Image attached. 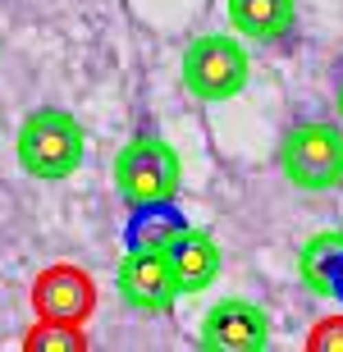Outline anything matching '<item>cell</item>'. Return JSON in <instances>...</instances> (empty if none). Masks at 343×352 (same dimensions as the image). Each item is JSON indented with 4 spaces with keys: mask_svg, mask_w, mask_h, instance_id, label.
Returning a JSON list of instances; mask_svg holds the SVG:
<instances>
[{
    "mask_svg": "<svg viewBox=\"0 0 343 352\" xmlns=\"http://www.w3.org/2000/svg\"><path fill=\"white\" fill-rule=\"evenodd\" d=\"M279 174L298 192H334L343 183V124L325 110H293L275 146Z\"/></svg>",
    "mask_w": 343,
    "mask_h": 352,
    "instance_id": "cell-1",
    "label": "cell"
},
{
    "mask_svg": "<svg viewBox=\"0 0 343 352\" xmlns=\"http://www.w3.org/2000/svg\"><path fill=\"white\" fill-rule=\"evenodd\" d=\"M115 288L133 311H151V316L174 311V302L184 298L165 252H124V261L115 270Z\"/></svg>",
    "mask_w": 343,
    "mask_h": 352,
    "instance_id": "cell-6",
    "label": "cell"
},
{
    "mask_svg": "<svg viewBox=\"0 0 343 352\" xmlns=\"http://www.w3.org/2000/svg\"><path fill=\"white\" fill-rule=\"evenodd\" d=\"M197 343L211 352H265L270 348V316L247 298H225L206 307L197 325Z\"/></svg>",
    "mask_w": 343,
    "mask_h": 352,
    "instance_id": "cell-5",
    "label": "cell"
},
{
    "mask_svg": "<svg viewBox=\"0 0 343 352\" xmlns=\"http://www.w3.org/2000/svg\"><path fill=\"white\" fill-rule=\"evenodd\" d=\"M32 302H37V311L46 320H69V325H78L82 316L92 311V284H87V274L74 270V265H55L37 279L32 288Z\"/></svg>",
    "mask_w": 343,
    "mask_h": 352,
    "instance_id": "cell-9",
    "label": "cell"
},
{
    "mask_svg": "<svg viewBox=\"0 0 343 352\" xmlns=\"http://www.w3.org/2000/svg\"><path fill=\"white\" fill-rule=\"evenodd\" d=\"M330 101H334V115H339V124H343V55L330 65Z\"/></svg>",
    "mask_w": 343,
    "mask_h": 352,
    "instance_id": "cell-14",
    "label": "cell"
},
{
    "mask_svg": "<svg viewBox=\"0 0 343 352\" xmlns=\"http://www.w3.org/2000/svg\"><path fill=\"white\" fill-rule=\"evenodd\" d=\"M179 183H184L179 151H174V142L160 133L156 119L146 115L115 156V192L124 197V206H137V201L179 197Z\"/></svg>",
    "mask_w": 343,
    "mask_h": 352,
    "instance_id": "cell-3",
    "label": "cell"
},
{
    "mask_svg": "<svg viewBox=\"0 0 343 352\" xmlns=\"http://www.w3.org/2000/svg\"><path fill=\"white\" fill-rule=\"evenodd\" d=\"M184 229L188 215L179 206V197L137 201V206H129V220H124V252H165Z\"/></svg>",
    "mask_w": 343,
    "mask_h": 352,
    "instance_id": "cell-8",
    "label": "cell"
},
{
    "mask_svg": "<svg viewBox=\"0 0 343 352\" xmlns=\"http://www.w3.org/2000/svg\"><path fill=\"white\" fill-rule=\"evenodd\" d=\"M14 156H19L27 179L60 183V179L82 170V160H87V133H82L74 110L37 105V110L23 115V124L14 133Z\"/></svg>",
    "mask_w": 343,
    "mask_h": 352,
    "instance_id": "cell-2",
    "label": "cell"
},
{
    "mask_svg": "<svg viewBox=\"0 0 343 352\" xmlns=\"http://www.w3.org/2000/svg\"><path fill=\"white\" fill-rule=\"evenodd\" d=\"M307 348H311V352H343V316H334V320H320V325L311 329Z\"/></svg>",
    "mask_w": 343,
    "mask_h": 352,
    "instance_id": "cell-13",
    "label": "cell"
},
{
    "mask_svg": "<svg viewBox=\"0 0 343 352\" xmlns=\"http://www.w3.org/2000/svg\"><path fill=\"white\" fill-rule=\"evenodd\" d=\"M339 252H343V229H325V234H316L311 243H302V252H298V270H302L307 288L325 293V279H330Z\"/></svg>",
    "mask_w": 343,
    "mask_h": 352,
    "instance_id": "cell-11",
    "label": "cell"
},
{
    "mask_svg": "<svg viewBox=\"0 0 343 352\" xmlns=\"http://www.w3.org/2000/svg\"><path fill=\"white\" fill-rule=\"evenodd\" d=\"M179 78H184L188 96H197L201 105H220L234 101L238 91L247 87L252 78V55L238 37L225 32H206L184 51V65H179Z\"/></svg>",
    "mask_w": 343,
    "mask_h": 352,
    "instance_id": "cell-4",
    "label": "cell"
},
{
    "mask_svg": "<svg viewBox=\"0 0 343 352\" xmlns=\"http://www.w3.org/2000/svg\"><path fill=\"white\" fill-rule=\"evenodd\" d=\"M165 256H170V270L179 279V293H201L220 274V248H215V238L206 229H192V224L165 248Z\"/></svg>",
    "mask_w": 343,
    "mask_h": 352,
    "instance_id": "cell-10",
    "label": "cell"
},
{
    "mask_svg": "<svg viewBox=\"0 0 343 352\" xmlns=\"http://www.w3.org/2000/svg\"><path fill=\"white\" fill-rule=\"evenodd\" d=\"M229 23L243 41L265 51H293L302 28H298V0H225Z\"/></svg>",
    "mask_w": 343,
    "mask_h": 352,
    "instance_id": "cell-7",
    "label": "cell"
},
{
    "mask_svg": "<svg viewBox=\"0 0 343 352\" xmlns=\"http://www.w3.org/2000/svg\"><path fill=\"white\" fill-rule=\"evenodd\" d=\"M27 348L32 352H82L87 339H82V329L69 325V320H41V325L27 334Z\"/></svg>",
    "mask_w": 343,
    "mask_h": 352,
    "instance_id": "cell-12",
    "label": "cell"
},
{
    "mask_svg": "<svg viewBox=\"0 0 343 352\" xmlns=\"http://www.w3.org/2000/svg\"><path fill=\"white\" fill-rule=\"evenodd\" d=\"M325 298L343 302V252L334 256V270H330V279H325Z\"/></svg>",
    "mask_w": 343,
    "mask_h": 352,
    "instance_id": "cell-15",
    "label": "cell"
}]
</instances>
